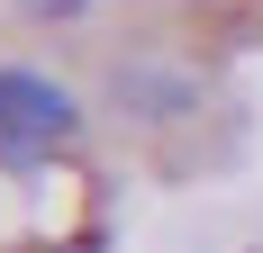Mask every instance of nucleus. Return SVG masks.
I'll return each instance as SVG.
<instances>
[{
    "label": "nucleus",
    "mask_w": 263,
    "mask_h": 253,
    "mask_svg": "<svg viewBox=\"0 0 263 253\" xmlns=\"http://www.w3.org/2000/svg\"><path fill=\"white\" fill-rule=\"evenodd\" d=\"M82 100L36 64H0V172H46L73 145Z\"/></svg>",
    "instance_id": "1"
},
{
    "label": "nucleus",
    "mask_w": 263,
    "mask_h": 253,
    "mask_svg": "<svg viewBox=\"0 0 263 253\" xmlns=\"http://www.w3.org/2000/svg\"><path fill=\"white\" fill-rule=\"evenodd\" d=\"M109 100L127 109L136 126H163V118H182L200 100V73L191 64H163V54H118L109 64Z\"/></svg>",
    "instance_id": "2"
},
{
    "label": "nucleus",
    "mask_w": 263,
    "mask_h": 253,
    "mask_svg": "<svg viewBox=\"0 0 263 253\" xmlns=\"http://www.w3.org/2000/svg\"><path fill=\"white\" fill-rule=\"evenodd\" d=\"M27 18H82V9H91V0H18Z\"/></svg>",
    "instance_id": "3"
},
{
    "label": "nucleus",
    "mask_w": 263,
    "mask_h": 253,
    "mask_svg": "<svg viewBox=\"0 0 263 253\" xmlns=\"http://www.w3.org/2000/svg\"><path fill=\"white\" fill-rule=\"evenodd\" d=\"M54 253H64V244H54Z\"/></svg>",
    "instance_id": "4"
}]
</instances>
